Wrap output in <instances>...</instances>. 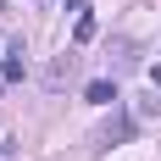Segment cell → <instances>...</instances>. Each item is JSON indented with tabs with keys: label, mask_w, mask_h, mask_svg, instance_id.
<instances>
[{
	"label": "cell",
	"mask_w": 161,
	"mask_h": 161,
	"mask_svg": "<svg viewBox=\"0 0 161 161\" xmlns=\"http://www.w3.org/2000/svg\"><path fill=\"white\" fill-rule=\"evenodd\" d=\"M0 156H6V145H0Z\"/></svg>",
	"instance_id": "obj_7"
},
{
	"label": "cell",
	"mask_w": 161,
	"mask_h": 161,
	"mask_svg": "<svg viewBox=\"0 0 161 161\" xmlns=\"http://www.w3.org/2000/svg\"><path fill=\"white\" fill-rule=\"evenodd\" d=\"M89 39H95V17L83 11V17H78V28H72V45H89Z\"/></svg>",
	"instance_id": "obj_3"
},
{
	"label": "cell",
	"mask_w": 161,
	"mask_h": 161,
	"mask_svg": "<svg viewBox=\"0 0 161 161\" xmlns=\"http://www.w3.org/2000/svg\"><path fill=\"white\" fill-rule=\"evenodd\" d=\"M150 83H156V89H161V61H156V67H150Z\"/></svg>",
	"instance_id": "obj_5"
},
{
	"label": "cell",
	"mask_w": 161,
	"mask_h": 161,
	"mask_svg": "<svg viewBox=\"0 0 161 161\" xmlns=\"http://www.w3.org/2000/svg\"><path fill=\"white\" fill-rule=\"evenodd\" d=\"M67 6H72V11H83V0H67Z\"/></svg>",
	"instance_id": "obj_6"
},
{
	"label": "cell",
	"mask_w": 161,
	"mask_h": 161,
	"mask_svg": "<svg viewBox=\"0 0 161 161\" xmlns=\"http://www.w3.org/2000/svg\"><path fill=\"white\" fill-rule=\"evenodd\" d=\"M128 133H133V122H128V117H117L111 128H106V145H117V139H128Z\"/></svg>",
	"instance_id": "obj_4"
},
{
	"label": "cell",
	"mask_w": 161,
	"mask_h": 161,
	"mask_svg": "<svg viewBox=\"0 0 161 161\" xmlns=\"http://www.w3.org/2000/svg\"><path fill=\"white\" fill-rule=\"evenodd\" d=\"M0 72H6V83H17V78H28V61H22V50H11V56H6V67H0Z\"/></svg>",
	"instance_id": "obj_2"
},
{
	"label": "cell",
	"mask_w": 161,
	"mask_h": 161,
	"mask_svg": "<svg viewBox=\"0 0 161 161\" xmlns=\"http://www.w3.org/2000/svg\"><path fill=\"white\" fill-rule=\"evenodd\" d=\"M83 95H89V106H117V83H111V78H95Z\"/></svg>",
	"instance_id": "obj_1"
}]
</instances>
